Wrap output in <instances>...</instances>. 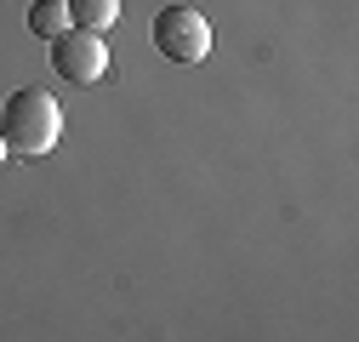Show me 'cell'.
Segmentation results:
<instances>
[{
    "label": "cell",
    "mask_w": 359,
    "mask_h": 342,
    "mask_svg": "<svg viewBox=\"0 0 359 342\" xmlns=\"http://www.w3.org/2000/svg\"><path fill=\"white\" fill-rule=\"evenodd\" d=\"M57 137H63V109L52 103V92L23 86V92L6 97V109H0V143H6L12 154L40 160V154L57 149Z\"/></svg>",
    "instance_id": "1"
},
{
    "label": "cell",
    "mask_w": 359,
    "mask_h": 342,
    "mask_svg": "<svg viewBox=\"0 0 359 342\" xmlns=\"http://www.w3.org/2000/svg\"><path fill=\"white\" fill-rule=\"evenodd\" d=\"M154 46H160V57H171V63H200V57L211 52V23H205V12H194V6H165V12L154 18Z\"/></svg>",
    "instance_id": "2"
},
{
    "label": "cell",
    "mask_w": 359,
    "mask_h": 342,
    "mask_svg": "<svg viewBox=\"0 0 359 342\" xmlns=\"http://www.w3.org/2000/svg\"><path fill=\"white\" fill-rule=\"evenodd\" d=\"M52 69L57 80L69 86H97L109 74V46H103V34H86V29H63L52 40Z\"/></svg>",
    "instance_id": "3"
},
{
    "label": "cell",
    "mask_w": 359,
    "mask_h": 342,
    "mask_svg": "<svg viewBox=\"0 0 359 342\" xmlns=\"http://www.w3.org/2000/svg\"><path fill=\"white\" fill-rule=\"evenodd\" d=\"M114 18H120V0H69V23L86 29V34L114 29Z\"/></svg>",
    "instance_id": "4"
},
{
    "label": "cell",
    "mask_w": 359,
    "mask_h": 342,
    "mask_svg": "<svg viewBox=\"0 0 359 342\" xmlns=\"http://www.w3.org/2000/svg\"><path fill=\"white\" fill-rule=\"evenodd\" d=\"M63 29H69V6H63V0H34V6H29V34L52 40Z\"/></svg>",
    "instance_id": "5"
},
{
    "label": "cell",
    "mask_w": 359,
    "mask_h": 342,
    "mask_svg": "<svg viewBox=\"0 0 359 342\" xmlns=\"http://www.w3.org/2000/svg\"><path fill=\"white\" fill-rule=\"evenodd\" d=\"M0 160H6V143H0Z\"/></svg>",
    "instance_id": "6"
}]
</instances>
